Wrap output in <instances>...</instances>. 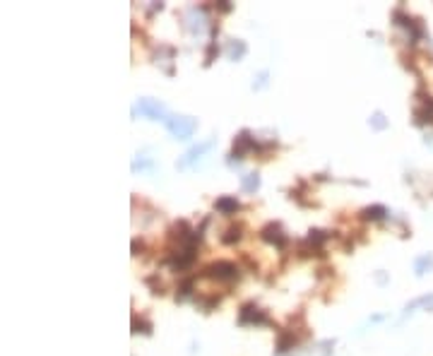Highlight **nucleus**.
<instances>
[{"instance_id": "f257e3e1", "label": "nucleus", "mask_w": 433, "mask_h": 356, "mask_svg": "<svg viewBox=\"0 0 433 356\" xmlns=\"http://www.w3.org/2000/svg\"><path fill=\"white\" fill-rule=\"evenodd\" d=\"M164 123H166V130H169L176 140H188V137H193L195 130H197V120L190 118V116H169Z\"/></svg>"}, {"instance_id": "f03ea898", "label": "nucleus", "mask_w": 433, "mask_h": 356, "mask_svg": "<svg viewBox=\"0 0 433 356\" xmlns=\"http://www.w3.org/2000/svg\"><path fill=\"white\" fill-rule=\"evenodd\" d=\"M132 116H145V118H152V120H166V106L161 104L159 99H138L135 101V106H132Z\"/></svg>"}, {"instance_id": "7ed1b4c3", "label": "nucleus", "mask_w": 433, "mask_h": 356, "mask_svg": "<svg viewBox=\"0 0 433 356\" xmlns=\"http://www.w3.org/2000/svg\"><path fill=\"white\" fill-rule=\"evenodd\" d=\"M205 277H212V279H219V282H234V279L241 277V270L231 260H217V263L205 267Z\"/></svg>"}, {"instance_id": "20e7f679", "label": "nucleus", "mask_w": 433, "mask_h": 356, "mask_svg": "<svg viewBox=\"0 0 433 356\" xmlns=\"http://www.w3.org/2000/svg\"><path fill=\"white\" fill-rule=\"evenodd\" d=\"M212 147H214V137L205 140V142H200V145H193L183 156H181V159H178V161H176V169H181V171H183V169H188V166H193L195 161H197L205 152H210Z\"/></svg>"}, {"instance_id": "39448f33", "label": "nucleus", "mask_w": 433, "mask_h": 356, "mask_svg": "<svg viewBox=\"0 0 433 356\" xmlns=\"http://www.w3.org/2000/svg\"><path fill=\"white\" fill-rule=\"evenodd\" d=\"M239 322L241 325H262V322H268V315L255 303H243L239 311Z\"/></svg>"}, {"instance_id": "423d86ee", "label": "nucleus", "mask_w": 433, "mask_h": 356, "mask_svg": "<svg viewBox=\"0 0 433 356\" xmlns=\"http://www.w3.org/2000/svg\"><path fill=\"white\" fill-rule=\"evenodd\" d=\"M258 149V142H255V137H250L248 130H241L239 137L234 140V152H231V159L236 156V159H246L248 152H255Z\"/></svg>"}, {"instance_id": "0eeeda50", "label": "nucleus", "mask_w": 433, "mask_h": 356, "mask_svg": "<svg viewBox=\"0 0 433 356\" xmlns=\"http://www.w3.org/2000/svg\"><path fill=\"white\" fill-rule=\"evenodd\" d=\"M260 238L265 241V243H275L277 248H284L286 246V234L282 224H277V221H270L265 226L260 229Z\"/></svg>"}, {"instance_id": "6e6552de", "label": "nucleus", "mask_w": 433, "mask_h": 356, "mask_svg": "<svg viewBox=\"0 0 433 356\" xmlns=\"http://www.w3.org/2000/svg\"><path fill=\"white\" fill-rule=\"evenodd\" d=\"M414 123H416V125L433 123V96H426V99H421V104L414 109Z\"/></svg>"}, {"instance_id": "1a4fd4ad", "label": "nucleus", "mask_w": 433, "mask_h": 356, "mask_svg": "<svg viewBox=\"0 0 433 356\" xmlns=\"http://www.w3.org/2000/svg\"><path fill=\"white\" fill-rule=\"evenodd\" d=\"M214 210L221 212V214H236L241 210V202L234 195H221V198L214 200Z\"/></svg>"}, {"instance_id": "9d476101", "label": "nucleus", "mask_w": 433, "mask_h": 356, "mask_svg": "<svg viewBox=\"0 0 433 356\" xmlns=\"http://www.w3.org/2000/svg\"><path fill=\"white\" fill-rule=\"evenodd\" d=\"M390 212L383 207V205H371V207H363L361 210V219H366V221H380V219H385Z\"/></svg>"}, {"instance_id": "9b49d317", "label": "nucleus", "mask_w": 433, "mask_h": 356, "mask_svg": "<svg viewBox=\"0 0 433 356\" xmlns=\"http://www.w3.org/2000/svg\"><path fill=\"white\" fill-rule=\"evenodd\" d=\"M414 272L416 277H424L426 272H433V253H421L414 260Z\"/></svg>"}, {"instance_id": "f8f14e48", "label": "nucleus", "mask_w": 433, "mask_h": 356, "mask_svg": "<svg viewBox=\"0 0 433 356\" xmlns=\"http://www.w3.org/2000/svg\"><path fill=\"white\" fill-rule=\"evenodd\" d=\"M241 236H243V226H241V224H231V226L221 234V243H224V246H234L236 241H241Z\"/></svg>"}, {"instance_id": "ddd939ff", "label": "nucleus", "mask_w": 433, "mask_h": 356, "mask_svg": "<svg viewBox=\"0 0 433 356\" xmlns=\"http://www.w3.org/2000/svg\"><path fill=\"white\" fill-rule=\"evenodd\" d=\"M294 344H296V337H294V332H282L279 335V339H277V354H284V351H289V349H294Z\"/></svg>"}, {"instance_id": "4468645a", "label": "nucleus", "mask_w": 433, "mask_h": 356, "mask_svg": "<svg viewBox=\"0 0 433 356\" xmlns=\"http://www.w3.org/2000/svg\"><path fill=\"white\" fill-rule=\"evenodd\" d=\"M260 188V176L258 174H246L241 178V190L243 192H255Z\"/></svg>"}, {"instance_id": "2eb2a0df", "label": "nucleus", "mask_w": 433, "mask_h": 356, "mask_svg": "<svg viewBox=\"0 0 433 356\" xmlns=\"http://www.w3.org/2000/svg\"><path fill=\"white\" fill-rule=\"evenodd\" d=\"M246 51H248L246 41L236 39V41H231V46H229V58H231V60H241V58L246 55Z\"/></svg>"}, {"instance_id": "dca6fc26", "label": "nucleus", "mask_w": 433, "mask_h": 356, "mask_svg": "<svg viewBox=\"0 0 433 356\" xmlns=\"http://www.w3.org/2000/svg\"><path fill=\"white\" fill-rule=\"evenodd\" d=\"M419 306H426V311L433 306V296H419V299H414L412 303H407V308H405V313H412L414 308H419Z\"/></svg>"}, {"instance_id": "f3484780", "label": "nucleus", "mask_w": 433, "mask_h": 356, "mask_svg": "<svg viewBox=\"0 0 433 356\" xmlns=\"http://www.w3.org/2000/svg\"><path fill=\"white\" fill-rule=\"evenodd\" d=\"M369 125H371L373 130H385V128H387V118L383 116V113H380V111H376V113L371 116Z\"/></svg>"}, {"instance_id": "a211bd4d", "label": "nucleus", "mask_w": 433, "mask_h": 356, "mask_svg": "<svg viewBox=\"0 0 433 356\" xmlns=\"http://www.w3.org/2000/svg\"><path fill=\"white\" fill-rule=\"evenodd\" d=\"M132 332H145V335H149V332H152V325H149L145 318H138V315H135V318H132Z\"/></svg>"}, {"instance_id": "6ab92c4d", "label": "nucleus", "mask_w": 433, "mask_h": 356, "mask_svg": "<svg viewBox=\"0 0 433 356\" xmlns=\"http://www.w3.org/2000/svg\"><path fill=\"white\" fill-rule=\"evenodd\" d=\"M154 169V161L152 159H145V156H140L132 161V171H152Z\"/></svg>"}, {"instance_id": "aec40b11", "label": "nucleus", "mask_w": 433, "mask_h": 356, "mask_svg": "<svg viewBox=\"0 0 433 356\" xmlns=\"http://www.w3.org/2000/svg\"><path fill=\"white\" fill-rule=\"evenodd\" d=\"M190 294H193V279H185V282L178 286V294H176V299H181V301H183V299H188Z\"/></svg>"}, {"instance_id": "412c9836", "label": "nucleus", "mask_w": 433, "mask_h": 356, "mask_svg": "<svg viewBox=\"0 0 433 356\" xmlns=\"http://www.w3.org/2000/svg\"><path fill=\"white\" fill-rule=\"evenodd\" d=\"M214 53H219V48H217V41H210L207 46V55H205V65H210L214 60Z\"/></svg>"}, {"instance_id": "4be33fe9", "label": "nucleus", "mask_w": 433, "mask_h": 356, "mask_svg": "<svg viewBox=\"0 0 433 356\" xmlns=\"http://www.w3.org/2000/svg\"><path fill=\"white\" fill-rule=\"evenodd\" d=\"M147 284L154 289V294H164V284L157 282V277H147Z\"/></svg>"}, {"instance_id": "5701e85b", "label": "nucleus", "mask_w": 433, "mask_h": 356, "mask_svg": "<svg viewBox=\"0 0 433 356\" xmlns=\"http://www.w3.org/2000/svg\"><path fill=\"white\" fill-rule=\"evenodd\" d=\"M268 70H265V73H260L258 75V82H253V89H260V87H265V84H268Z\"/></svg>"}, {"instance_id": "b1692460", "label": "nucleus", "mask_w": 433, "mask_h": 356, "mask_svg": "<svg viewBox=\"0 0 433 356\" xmlns=\"http://www.w3.org/2000/svg\"><path fill=\"white\" fill-rule=\"evenodd\" d=\"M219 10H224V12H229L231 5H229V3H219Z\"/></svg>"}]
</instances>
